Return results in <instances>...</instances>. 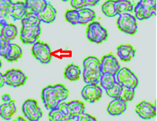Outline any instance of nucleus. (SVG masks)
I'll use <instances>...</instances> for the list:
<instances>
[{
    "instance_id": "c03bdc74",
    "label": "nucleus",
    "mask_w": 157,
    "mask_h": 121,
    "mask_svg": "<svg viewBox=\"0 0 157 121\" xmlns=\"http://www.w3.org/2000/svg\"><path fill=\"white\" fill-rule=\"evenodd\" d=\"M0 106H1V104H0Z\"/></svg>"
},
{
    "instance_id": "7ed1b4c3",
    "label": "nucleus",
    "mask_w": 157,
    "mask_h": 121,
    "mask_svg": "<svg viewBox=\"0 0 157 121\" xmlns=\"http://www.w3.org/2000/svg\"><path fill=\"white\" fill-rule=\"evenodd\" d=\"M83 80L86 84L99 83L101 75V61L94 56L86 58L83 61Z\"/></svg>"
},
{
    "instance_id": "aec40b11",
    "label": "nucleus",
    "mask_w": 157,
    "mask_h": 121,
    "mask_svg": "<svg viewBox=\"0 0 157 121\" xmlns=\"http://www.w3.org/2000/svg\"><path fill=\"white\" fill-rule=\"evenodd\" d=\"M81 70L80 67L75 63H72L68 65L65 68L64 76L66 79L75 82L80 79Z\"/></svg>"
},
{
    "instance_id": "9d476101",
    "label": "nucleus",
    "mask_w": 157,
    "mask_h": 121,
    "mask_svg": "<svg viewBox=\"0 0 157 121\" xmlns=\"http://www.w3.org/2000/svg\"><path fill=\"white\" fill-rule=\"evenodd\" d=\"M117 25L120 30L127 34H135L138 30L136 19L130 13L119 15Z\"/></svg>"
},
{
    "instance_id": "39448f33",
    "label": "nucleus",
    "mask_w": 157,
    "mask_h": 121,
    "mask_svg": "<svg viewBox=\"0 0 157 121\" xmlns=\"http://www.w3.org/2000/svg\"><path fill=\"white\" fill-rule=\"evenodd\" d=\"M116 82L123 88L136 89L139 81L136 75L127 67L121 68L115 75Z\"/></svg>"
},
{
    "instance_id": "dca6fc26",
    "label": "nucleus",
    "mask_w": 157,
    "mask_h": 121,
    "mask_svg": "<svg viewBox=\"0 0 157 121\" xmlns=\"http://www.w3.org/2000/svg\"><path fill=\"white\" fill-rule=\"evenodd\" d=\"M28 12L25 3L22 2H13L11 5L9 12V16L14 21L22 20Z\"/></svg>"
},
{
    "instance_id": "393cba45",
    "label": "nucleus",
    "mask_w": 157,
    "mask_h": 121,
    "mask_svg": "<svg viewBox=\"0 0 157 121\" xmlns=\"http://www.w3.org/2000/svg\"><path fill=\"white\" fill-rule=\"evenodd\" d=\"M115 7L117 15H120L132 12L134 5L128 0H116Z\"/></svg>"
},
{
    "instance_id": "f704fd0d",
    "label": "nucleus",
    "mask_w": 157,
    "mask_h": 121,
    "mask_svg": "<svg viewBox=\"0 0 157 121\" xmlns=\"http://www.w3.org/2000/svg\"><path fill=\"white\" fill-rule=\"evenodd\" d=\"M57 107L59 108L61 112L66 116L67 118L71 117L69 109H68V107L67 103L64 102H62Z\"/></svg>"
},
{
    "instance_id": "c756f323",
    "label": "nucleus",
    "mask_w": 157,
    "mask_h": 121,
    "mask_svg": "<svg viewBox=\"0 0 157 121\" xmlns=\"http://www.w3.org/2000/svg\"><path fill=\"white\" fill-rule=\"evenodd\" d=\"M123 87L116 82L112 87L105 90V92L109 97L113 99L120 98Z\"/></svg>"
},
{
    "instance_id": "20e7f679",
    "label": "nucleus",
    "mask_w": 157,
    "mask_h": 121,
    "mask_svg": "<svg viewBox=\"0 0 157 121\" xmlns=\"http://www.w3.org/2000/svg\"><path fill=\"white\" fill-rule=\"evenodd\" d=\"M157 0H140L134 7L135 17L139 20L149 19L156 16Z\"/></svg>"
},
{
    "instance_id": "ea45409f",
    "label": "nucleus",
    "mask_w": 157,
    "mask_h": 121,
    "mask_svg": "<svg viewBox=\"0 0 157 121\" xmlns=\"http://www.w3.org/2000/svg\"><path fill=\"white\" fill-rule=\"evenodd\" d=\"M78 117H70L66 119L64 121H77V118Z\"/></svg>"
},
{
    "instance_id": "58836bf2",
    "label": "nucleus",
    "mask_w": 157,
    "mask_h": 121,
    "mask_svg": "<svg viewBox=\"0 0 157 121\" xmlns=\"http://www.w3.org/2000/svg\"><path fill=\"white\" fill-rule=\"evenodd\" d=\"M5 85L4 77L2 73L0 72V88L3 87Z\"/></svg>"
},
{
    "instance_id": "2eb2a0df",
    "label": "nucleus",
    "mask_w": 157,
    "mask_h": 121,
    "mask_svg": "<svg viewBox=\"0 0 157 121\" xmlns=\"http://www.w3.org/2000/svg\"><path fill=\"white\" fill-rule=\"evenodd\" d=\"M127 109V103L120 98L113 99L107 108V111L112 116H119L124 113Z\"/></svg>"
},
{
    "instance_id": "72a5a7b5",
    "label": "nucleus",
    "mask_w": 157,
    "mask_h": 121,
    "mask_svg": "<svg viewBox=\"0 0 157 121\" xmlns=\"http://www.w3.org/2000/svg\"><path fill=\"white\" fill-rule=\"evenodd\" d=\"M71 4L74 9L77 11L86 7L84 0H71Z\"/></svg>"
},
{
    "instance_id": "0eeeda50",
    "label": "nucleus",
    "mask_w": 157,
    "mask_h": 121,
    "mask_svg": "<svg viewBox=\"0 0 157 121\" xmlns=\"http://www.w3.org/2000/svg\"><path fill=\"white\" fill-rule=\"evenodd\" d=\"M31 52L33 57L41 64L46 65L50 63L52 60L51 48L44 42L38 40L33 44Z\"/></svg>"
},
{
    "instance_id": "f3484780",
    "label": "nucleus",
    "mask_w": 157,
    "mask_h": 121,
    "mask_svg": "<svg viewBox=\"0 0 157 121\" xmlns=\"http://www.w3.org/2000/svg\"><path fill=\"white\" fill-rule=\"evenodd\" d=\"M136 50L130 45H122L117 48V56L121 61L128 62L135 57Z\"/></svg>"
},
{
    "instance_id": "a878e982",
    "label": "nucleus",
    "mask_w": 157,
    "mask_h": 121,
    "mask_svg": "<svg viewBox=\"0 0 157 121\" xmlns=\"http://www.w3.org/2000/svg\"><path fill=\"white\" fill-rule=\"evenodd\" d=\"M114 0H108L103 3L101 6V10L105 15L109 17H115L118 15L116 11Z\"/></svg>"
},
{
    "instance_id": "79ce46f5",
    "label": "nucleus",
    "mask_w": 157,
    "mask_h": 121,
    "mask_svg": "<svg viewBox=\"0 0 157 121\" xmlns=\"http://www.w3.org/2000/svg\"><path fill=\"white\" fill-rule=\"evenodd\" d=\"M2 66V63L1 61L0 60V69L1 68Z\"/></svg>"
},
{
    "instance_id": "473e14b6",
    "label": "nucleus",
    "mask_w": 157,
    "mask_h": 121,
    "mask_svg": "<svg viewBox=\"0 0 157 121\" xmlns=\"http://www.w3.org/2000/svg\"><path fill=\"white\" fill-rule=\"evenodd\" d=\"M10 43L11 42L3 39V38H1L0 36V56L1 57H4Z\"/></svg>"
},
{
    "instance_id": "7c9ffc66",
    "label": "nucleus",
    "mask_w": 157,
    "mask_h": 121,
    "mask_svg": "<svg viewBox=\"0 0 157 121\" xmlns=\"http://www.w3.org/2000/svg\"><path fill=\"white\" fill-rule=\"evenodd\" d=\"M48 117L50 121H64L67 119L58 107L50 110Z\"/></svg>"
},
{
    "instance_id": "5701e85b",
    "label": "nucleus",
    "mask_w": 157,
    "mask_h": 121,
    "mask_svg": "<svg viewBox=\"0 0 157 121\" xmlns=\"http://www.w3.org/2000/svg\"><path fill=\"white\" fill-rule=\"evenodd\" d=\"M79 15L78 24L86 25L94 21L96 18V14L94 10L88 7L81 9L78 11Z\"/></svg>"
},
{
    "instance_id": "4468645a",
    "label": "nucleus",
    "mask_w": 157,
    "mask_h": 121,
    "mask_svg": "<svg viewBox=\"0 0 157 121\" xmlns=\"http://www.w3.org/2000/svg\"><path fill=\"white\" fill-rule=\"evenodd\" d=\"M0 26L2 27L0 34L1 38L9 42L15 39L18 32L15 25L8 23L6 20H2L0 21Z\"/></svg>"
},
{
    "instance_id": "412c9836",
    "label": "nucleus",
    "mask_w": 157,
    "mask_h": 121,
    "mask_svg": "<svg viewBox=\"0 0 157 121\" xmlns=\"http://www.w3.org/2000/svg\"><path fill=\"white\" fill-rule=\"evenodd\" d=\"M23 51L20 46L15 43H10L4 58L9 62H17L22 57Z\"/></svg>"
},
{
    "instance_id": "37998d69",
    "label": "nucleus",
    "mask_w": 157,
    "mask_h": 121,
    "mask_svg": "<svg viewBox=\"0 0 157 121\" xmlns=\"http://www.w3.org/2000/svg\"><path fill=\"white\" fill-rule=\"evenodd\" d=\"M62 1L63 2H67L68 1H70V0H62Z\"/></svg>"
},
{
    "instance_id": "a211bd4d",
    "label": "nucleus",
    "mask_w": 157,
    "mask_h": 121,
    "mask_svg": "<svg viewBox=\"0 0 157 121\" xmlns=\"http://www.w3.org/2000/svg\"><path fill=\"white\" fill-rule=\"evenodd\" d=\"M38 16L41 22L46 24L51 23L56 18L57 11L51 3L48 2L44 10Z\"/></svg>"
},
{
    "instance_id": "6ab92c4d",
    "label": "nucleus",
    "mask_w": 157,
    "mask_h": 121,
    "mask_svg": "<svg viewBox=\"0 0 157 121\" xmlns=\"http://www.w3.org/2000/svg\"><path fill=\"white\" fill-rule=\"evenodd\" d=\"M15 102L13 100L5 103L0 106V117L4 120L9 121L12 119L16 113Z\"/></svg>"
},
{
    "instance_id": "4be33fe9",
    "label": "nucleus",
    "mask_w": 157,
    "mask_h": 121,
    "mask_svg": "<svg viewBox=\"0 0 157 121\" xmlns=\"http://www.w3.org/2000/svg\"><path fill=\"white\" fill-rule=\"evenodd\" d=\"M46 0H25V5L30 12L38 15L41 12L47 4Z\"/></svg>"
},
{
    "instance_id": "f03ea898",
    "label": "nucleus",
    "mask_w": 157,
    "mask_h": 121,
    "mask_svg": "<svg viewBox=\"0 0 157 121\" xmlns=\"http://www.w3.org/2000/svg\"><path fill=\"white\" fill-rule=\"evenodd\" d=\"M69 91L63 84L48 85L42 91V101L46 109L50 111L58 107L67 99Z\"/></svg>"
},
{
    "instance_id": "4c0bfd02",
    "label": "nucleus",
    "mask_w": 157,
    "mask_h": 121,
    "mask_svg": "<svg viewBox=\"0 0 157 121\" xmlns=\"http://www.w3.org/2000/svg\"><path fill=\"white\" fill-rule=\"evenodd\" d=\"M2 100L4 103H7L10 102L11 99V96L10 95L8 94H5L2 96Z\"/></svg>"
},
{
    "instance_id": "f257e3e1",
    "label": "nucleus",
    "mask_w": 157,
    "mask_h": 121,
    "mask_svg": "<svg viewBox=\"0 0 157 121\" xmlns=\"http://www.w3.org/2000/svg\"><path fill=\"white\" fill-rule=\"evenodd\" d=\"M38 16L28 12L21 20L20 39L24 45H33L37 42L41 32Z\"/></svg>"
},
{
    "instance_id": "423d86ee",
    "label": "nucleus",
    "mask_w": 157,
    "mask_h": 121,
    "mask_svg": "<svg viewBox=\"0 0 157 121\" xmlns=\"http://www.w3.org/2000/svg\"><path fill=\"white\" fill-rule=\"evenodd\" d=\"M86 36L90 42L99 44L106 40L108 38V33L100 23L98 21H94L87 26Z\"/></svg>"
},
{
    "instance_id": "2f4dec72",
    "label": "nucleus",
    "mask_w": 157,
    "mask_h": 121,
    "mask_svg": "<svg viewBox=\"0 0 157 121\" xmlns=\"http://www.w3.org/2000/svg\"><path fill=\"white\" fill-rule=\"evenodd\" d=\"M66 21L73 25L78 24L79 15L78 11L75 9L68 10L65 15Z\"/></svg>"
},
{
    "instance_id": "f8f14e48",
    "label": "nucleus",
    "mask_w": 157,
    "mask_h": 121,
    "mask_svg": "<svg viewBox=\"0 0 157 121\" xmlns=\"http://www.w3.org/2000/svg\"><path fill=\"white\" fill-rule=\"evenodd\" d=\"M101 71L102 74L109 73L116 75L121 68L119 61L112 54L103 56L101 60Z\"/></svg>"
},
{
    "instance_id": "b1692460",
    "label": "nucleus",
    "mask_w": 157,
    "mask_h": 121,
    "mask_svg": "<svg viewBox=\"0 0 157 121\" xmlns=\"http://www.w3.org/2000/svg\"><path fill=\"white\" fill-rule=\"evenodd\" d=\"M67 104L71 117H78L86 111L85 104L80 100H72Z\"/></svg>"
},
{
    "instance_id": "e433bc0d",
    "label": "nucleus",
    "mask_w": 157,
    "mask_h": 121,
    "mask_svg": "<svg viewBox=\"0 0 157 121\" xmlns=\"http://www.w3.org/2000/svg\"><path fill=\"white\" fill-rule=\"evenodd\" d=\"M86 7H94L99 4L100 0H84Z\"/></svg>"
},
{
    "instance_id": "c9c22d12",
    "label": "nucleus",
    "mask_w": 157,
    "mask_h": 121,
    "mask_svg": "<svg viewBox=\"0 0 157 121\" xmlns=\"http://www.w3.org/2000/svg\"><path fill=\"white\" fill-rule=\"evenodd\" d=\"M77 121H98L95 117L84 113L77 118Z\"/></svg>"
},
{
    "instance_id": "ddd939ff",
    "label": "nucleus",
    "mask_w": 157,
    "mask_h": 121,
    "mask_svg": "<svg viewBox=\"0 0 157 121\" xmlns=\"http://www.w3.org/2000/svg\"><path fill=\"white\" fill-rule=\"evenodd\" d=\"M136 113L142 119L151 120L156 116V107L146 101H143L137 104Z\"/></svg>"
},
{
    "instance_id": "cd10ccee",
    "label": "nucleus",
    "mask_w": 157,
    "mask_h": 121,
    "mask_svg": "<svg viewBox=\"0 0 157 121\" xmlns=\"http://www.w3.org/2000/svg\"><path fill=\"white\" fill-rule=\"evenodd\" d=\"M12 3V0H0V21L8 19Z\"/></svg>"
},
{
    "instance_id": "a19ab883",
    "label": "nucleus",
    "mask_w": 157,
    "mask_h": 121,
    "mask_svg": "<svg viewBox=\"0 0 157 121\" xmlns=\"http://www.w3.org/2000/svg\"><path fill=\"white\" fill-rule=\"evenodd\" d=\"M13 121H27L26 120H25V119L23 118L22 117H18L15 120H14Z\"/></svg>"
},
{
    "instance_id": "bb28decb",
    "label": "nucleus",
    "mask_w": 157,
    "mask_h": 121,
    "mask_svg": "<svg viewBox=\"0 0 157 121\" xmlns=\"http://www.w3.org/2000/svg\"><path fill=\"white\" fill-rule=\"evenodd\" d=\"M116 82L115 75L109 73H105L101 75L99 83L100 84L101 87L105 90H106L112 87Z\"/></svg>"
},
{
    "instance_id": "9b49d317",
    "label": "nucleus",
    "mask_w": 157,
    "mask_h": 121,
    "mask_svg": "<svg viewBox=\"0 0 157 121\" xmlns=\"http://www.w3.org/2000/svg\"><path fill=\"white\" fill-rule=\"evenodd\" d=\"M102 89L98 84H86L81 91L82 98L89 103L98 102L102 96Z\"/></svg>"
},
{
    "instance_id": "6e6552de",
    "label": "nucleus",
    "mask_w": 157,
    "mask_h": 121,
    "mask_svg": "<svg viewBox=\"0 0 157 121\" xmlns=\"http://www.w3.org/2000/svg\"><path fill=\"white\" fill-rule=\"evenodd\" d=\"M22 111L28 121H38L43 115V112L37 102L33 99H28L22 104Z\"/></svg>"
},
{
    "instance_id": "c85d7f7f",
    "label": "nucleus",
    "mask_w": 157,
    "mask_h": 121,
    "mask_svg": "<svg viewBox=\"0 0 157 121\" xmlns=\"http://www.w3.org/2000/svg\"><path fill=\"white\" fill-rule=\"evenodd\" d=\"M135 89L123 88L119 98L128 103L134 100L135 97Z\"/></svg>"
},
{
    "instance_id": "1a4fd4ad",
    "label": "nucleus",
    "mask_w": 157,
    "mask_h": 121,
    "mask_svg": "<svg viewBox=\"0 0 157 121\" xmlns=\"http://www.w3.org/2000/svg\"><path fill=\"white\" fill-rule=\"evenodd\" d=\"M5 85L13 88H18L25 85L27 80L26 74L21 70L11 69L3 74Z\"/></svg>"
}]
</instances>
